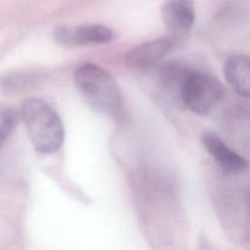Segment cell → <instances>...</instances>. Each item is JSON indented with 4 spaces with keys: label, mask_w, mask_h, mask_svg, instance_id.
<instances>
[{
    "label": "cell",
    "mask_w": 250,
    "mask_h": 250,
    "mask_svg": "<svg viewBox=\"0 0 250 250\" xmlns=\"http://www.w3.org/2000/svg\"><path fill=\"white\" fill-rule=\"evenodd\" d=\"M73 78L81 96L96 110L111 117L120 115L123 98L109 72L100 65L85 63L75 70Z\"/></svg>",
    "instance_id": "cell-1"
},
{
    "label": "cell",
    "mask_w": 250,
    "mask_h": 250,
    "mask_svg": "<svg viewBox=\"0 0 250 250\" xmlns=\"http://www.w3.org/2000/svg\"><path fill=\"white\" fill-rule=\"evenodd\" d=\"M21 116L35 150L43 154L59 150L64 140V129L56 110L44 100L30 98L24 101Z\"/></svg>",
    "instance_id": "cell-2"
},
{
    "label": "cell",
    "mask_w": 250,
    "mask_h": 250,
    "mask_svg": "<svg viewBox=\"0 0 250 250\" xmlns=\"http://www.w3.org/2000/svg\"><path fill=\"white\" fill-rule=\"evenodd\" d=\"M225 96L226 88L215 76L188 68L180 90V105L194 114L206 116Z\"/></svg>",
    "instance_id": "cell-3"
},
{
    "label": "cell",
    "mask_w": 250,
    "mask_h": 250,
    "mask_svg": "<svg viewBox=\"0 0 250 250\" xmlns=\"http://www.w3.org/2000/svg\"><path fill=\"white\" fill-rule=\"evenodd\" d=\"M55 41L63 47H78L104 44L114 38V32L108 26L99 23L76 26H58L54 32Z\"/></svg>",
    "instance_id": "cell-4"
},
{
    "label": "cell",
    "mask_w": 250,
    "mask_h": 250,
    "mask_svg": "<svg viewBox=\"0 0 250 250\" xmlns=\"http://www.w3.org/2000/svg\"><path fill=\"white\" fill-rule=\"evenodd\" d=\"M177 41L170 36L158 37L132 48L125 57L129 68L146 71L158 65L175 48Z\"/></svg>",
    "instance_id": "cell-5"
},
{
    "label": "cell",
    "mask_w": 250,
    "mask_h": 250,
    "mask_svg": "<svg viewBox=\"0 0 250 250\" xmlns=\"http://www.w3.org/2000/svg\"><path fill=\"white\" fill-rule=\"evenodd\" d=\"M161 19L177 42L187 36L195 21L194 0H165L161 6Z\"/></svg>",
    "instance_id": "cell-6"
},
{
    "label": "cell",
    "mask_w": 250,
    "mask_h": 250,
    "mask_svg": "<svg viewBox=\"0 0 250 250\" xmlns=\"http://www.w3.org/2000/svg\"><path fill=\"white\" fill-rule=\"evenodd\" d=\"M200 142L208 154L225 172L240 173L248 168V160L228 146L216 133L211 131L203 132L200 136Z\"/></svg>",
    "instance_id": "cell-7"
},
{
    "label": "cell",
    "mask_w": 250,
    "mask_h": 250,
    "mask_svg": "<svg viewBox=\"0 0 250 250\" xmlns=\"http://www.w3.org/2000/svg\"><path fill=\"white\" fill-rule=\"evenodd\" d=\"M224 76L235 94L250 99V56L236 54L228 57L224 63Z\"/></svg>",
    "instance_id": "cell-8"
},
{
    "label": "cell",
    "mask_w": 250,
    "mask_h": 250,
    "mask_svg": "<svg viewBox=\"0 0 250 250\" xmlns=\"http://www.w3.org/2000/svg\"><path fill=\"white\" fill-rule=\"evenodd\" d=\"M223 125L229 136L250 145V103L237 102L228 107L223 117Z\"/></svg>",
    "instance_id": "cell-9"
},
{
    "label": "cell",
    "mask_w": 250,
    "mask_h": 250,
    "mask_svg": "<svg viewBox=\"0 0 250 250\" xmlns=\"http://www.w3.org/2000/svg\"><path fill=\"white\" fill-rule=\"evenodd\" d=\"M188 67L181 62L170 61L160 64L158 82L161 90L180 104V90Z\"/></svg>",
    "instance_id": "cell-10"
},
{
    "label": "cell",
    "mask_w": 250,
    "mask_h": 250,
    "mask_svg": "<svg viewBox=\"0 0 250 250\" xmlns=\"http://www.w3.org/2000/svg\"><path fill=\"white\" fill-rule=\"evenodd\" d=\"M19 120V113L11 108H0V146L14 131Z\"/></svg>",
    "instance_id": "cell-11"
},
{
    "label": "cell",
    "mask_w": 250,
    "mask_h": 250,
    "mask_svg": "<svg viewBox=\"0 0 250 250\" xmlns=\"http://www.w3.org/2000/svg\"><path fill=\"white\" fill-rule=\"evenodd\" d=\"M26 83V78L21 74H10L0 80V89L5 93L21 91Z\"/></svg>",
    "instance_id": "cell-12"
},
{
    "label": "cell",
    "mask_w": 250,
    "mask_h": 250,
    "mask_svg": "<svg viewBox=\"0 0 250 250\" xmlns=\"http://www.w3.org/2000/svg\"><path fill=\"white\" fill-rule=\"evenodd\" d=\"M249 215H250V201H249Z\"/></svg>",
    "instance_id": "cell-13"
}]
</instances>
